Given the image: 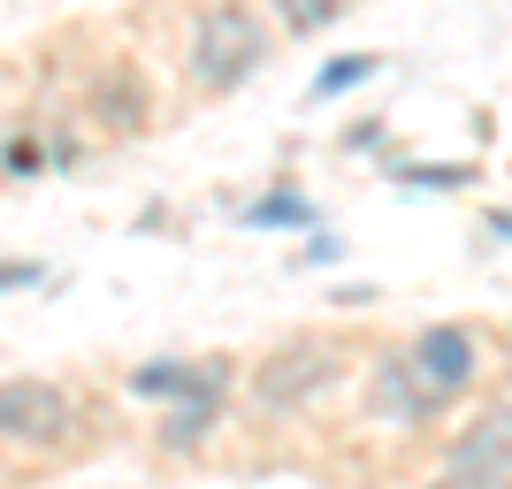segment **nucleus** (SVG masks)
Masks as SVG:
<instances>
[{
	"label": "nucleus",
	"instance_id": "f257e3e1",
	"mask_svg": "<svg viewBox=\"0 0 512 489\" xmlns=\"http://www.w3.org/2000/svg\"><path fill=\"white\" fill-rule=\"evenodd\" d=\"M268 54H276V31L260 0H199L184 16V85L199 100H230L237 85H253Z\"/></svg>",
	"mask_w": 512,
	"mask_h": 489
},
{
	"label": "nucleus",
	"instance_id": "f03ea898",
	"mask_svg": "<svg viewBox=\"0 0 512 489\" xmlns=\"http://www.w3.org/2000/svg\"><path fill=\"white\" fill-rule=\"evenodd\" d=\"M245 383H253L260 413H314V405L344 383V352L329 337H291V344H276V352H260Z\"/></svg>",
	"mask_w": 512,
	"mask_h": 489
},
{
	"label": "nucleus",
	"instance_id": "7ed1b4c3",
	"mask_svg": "<svg viewBox=\"0 0 512 489\" xmlns=\"http://www.w3.org/2000/svg\"><path fill=\"white\" fill-rule=\"evenodd\" d=\"M77 436V398L54 375H0V451H62Z\"/></svg>",
	"mask_w": 512,
	"mask_h": 489
},
{
	"label": "nucleus",
	"instance_id": "20e7f679",
	"mask_svg": "<svg viewBox=\"0 0 512 489\" xmlns=\"http://www.w3.org/2000/svg\"><path fill=\"white\" fill-rule=\"evenodd\" d=\"M77 107H85V123L100 130V138H146L153 130V77H146V62L107 54V62L85 77Z\"/></svg>",
	"mask_w": 512,
	"mask_h": 489
},
{
	"label": "nucleus",
	"instance_id": "39448f33",
	"mask_svg": "<svg viewBox=\"0 0 512 489\" xmlns=\"http://www.w3.org/2000/svg\"><path fill=\"white\" fill-rule=\"evenodd\" d=\"M406 367L436 405H451V398H467L474 375H482V344H474L467 321H428L421 337L406 344Z\"/></svg>",
	"mask_w": 512,
	"mask_h": 489
},
{
	"label": "nucleus",
	"instance_id": "423d86ee",
	"mask_svg": "<svg viewBox=\"0 0 512 489\" xmlns=\"http://www.w3.org/2000/svg\"><path fill=\"white\" fill-rule=\"evenodd\" d=\"M230 383H237V360H222V352H207V360H146V367H130V375H123L130 398H153V405L230 398Z\"/></svg>",
	"mask_w": 512,
	"mask_h": 489
},
{
	"label": "nucleus",
	"instance_id": "0eeeda50",
	"mask_svg": "<svg viewBox=\"0 0 512 489\" xmlns=\"http://www.w3.org/2000/svg\"><path fill=\"white\" fill-rule=\"evenodd\" d=\"M444 467H474V474H512V405H490L474 428H459L444 451Z\"/></svg>",
	"mask_w": 512,
	"mask_h": 489
},
{
	"label": "nucleus",
	"instance_id": "6e6552de",
	"mask_svg": "<svg viewBox=\"0 0 512 489\" xmlns=\"http://www.w3.org/2000/svg\"><path fill=\"white\" fill-rule=\"evenodd\" d=\"M375 413H383L390 428H421V421H436V413H444V405L428 398L421 383H413V367H406V352H390L383 367H375Z\"/></svg>",
	"mask_w": 512,
	"mask_h": 489
},
{
	"label": "nucleus",
	"instance_id": "1a4fd4ad",
	"mask_svg": "<svg viewBox=\"0 0 512 489\" xmlns=\"http://www.w3.org/2000/svg\"><path fill=\"white\" fill-rule=\"evenodd\" d=\"M222 405H230V398H184V405H161L153 444L169 451V459H192V451H207V436L222 428Z\"/></svg>",
	"mask_w": 512,
	"mask_h": 489
},
{
	"label": "nucleus",
	"instance_id": "9d476101",
	"mask_svg": "<svg viewBox=\"0 0 512 489\" xmlns=\"http://www.w3.org/2000/svg\"><path fill=\"white\" fill-rule=\"evenodd\" d=\"M69 161H77V153L54 146L46 130H8V138H0V176H8V184H31V176L69 169Z\"/></svg>",
	"mask_w": 512,
	"mask_h": 489
},
{
	"label": "nucleus",
	"instance_id": "9b49d317",
	"mask_svg": "<svg viewBox=\"0 0 512 489\" xmlns=\"http://www.w3.org/2000/svg\"><path fill=\"white\" fill-rule=\"evenodd\" d=\"M344 8H352V0H260V16H268L276 39H321Z\"/></svg>",
	"mask_w": 512,
	"mask_h": 489
},
{
	"label": "nucleus",
	"instance_id": "f8f14e48",
	"mask_svg": "<svg viewBox=\"0 0 512 489\" xmlns=\"http://www.w3.org/2000/svg\"><path fill=\"white\" fill-rule=\"evenodd\" d=\"M237 222H245V230H314V199L283 184V192L253 199V207H237Z\"/></svg>",
	"mask_w": 512,
	"mask_h": 489
},
{
	"label": "nucleus",
	"instance_id": "ddd939ff",
	"mask_svg": "<svg viewBox=\"0 0 512 489\" xmlns=\"http://www.w3.org/2000/svg\"><path fill=\"white\" fill-rule=\"evenodd\" d=\"M375 69H383V54H337V62H329V69L314 77V100H344V92H352V85H367Z\"/></svg>",
	"mask_w": 512,
	"mask_h": 489
},
{
	"label": "nucleus",
	"instance_id": "4468645a",
	"mask_svg": "<svg viewBox=\"0 0 512 489\" xmlns=\"http://www.w3.org/2000/svg\"><path fill=\"white\" fill-rule=\"evenodd\" d=\"M428 489H512V474H474V467H444Z\"/></svg>",
	"mask_w": 512,
	"mask_h": 489
},
{
	"label": "nucleus",
	"instance_id": "2eb2a0df",
	"mask_svg": "<svg viewBox=\"0 0 512 489\" xmlns=\"http://www.w3.org/2000/svg\"><path fill=\"white\" fill-rule=\"evenodd\" d=\"M31 283H46L39 260H0V298H8V291H31Z\"/></svg>",
	"mask_w": 512,
	"mask_h": 489
},
{
	"label": "nucleus",
	"instance_id": "dca6fc26",
	"mask_svg": "<svg viewBox=\"0 0 512 489\" xmlns=\"http://www.w3.org/2000/svg\"><path fill=\"white\" fill-rule=\"evenodd\" d=\"M406 184H428V192H459V184H474V169H406Z\"/></svg>",
	"mask_w": 512,
	"mask_h": 489
},
{
	"label": "nucleus",
	"instance_id": "f3484780",
	"mask_svg": "<svg viewBox=\"0 0 512 489\" xmlns=\"http://www.w3.org/2000/svg\"><path fill=\"white\" fill-rule=\"evenodd\" d=\"M344 253V245H337V237H329V230H314V237H306V260H314V268H329V260H337Z\"/></svg>",
	"mask_w": 512,
	"mask_h": 489
},
{
	"label": "nucleus",
	"instance_id": "a211bd4d",
	"mask_svg": "<svg viewBox=\"0 0 512 489\" xmlns=\"http://www.w3.org/2000/svg\"><path fill=\"white\" fill-rule=\"evenodd\" d=\"M490 230H497V237H512V214H490Z\"/></svg>",
	"mask_w": 512,
	"mask_h": 489
}]
</instances>
